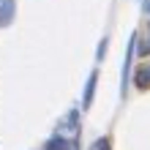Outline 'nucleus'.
Masks as SVG:
<instances>
[{"instance_id": "20e7f679", "label": "nucleus", "mask_w": 150, "mask_h": 150, "mask_svg": "<svg viewBox=\"0 0 150 150\" xmlns=\"http://www.w3.org/2000/svg\"><path fill=\"white\" fill-rule=\"evenodd\" d=\"M11 22V0L3 3V11H0V25H8Z\"/></svg>"}, {"instance_id": "7ed1b4c3", "label": "nucleus", "mask_w": 150, "mask_h": 150, "mask_svg": "<svg viewBox=\"0 0 150 150\" xmlns=\"http://www.w3.org/2000/svg\"><path fill=\"white\" fill-rule=\"evenodd\" d=\"M137 85H139V87H147V85H150V66H145L142 71L137 74Z\"/></svg>"}, {"instance_id": "f03ea898", "label": "nucleus", "mask_w": 150, "mask_h": 150, "mask_svg": "<svg viewBox=\"0 0 150 150\" xmlns=\"http://www.w3.org/2000/svg\"><path fill=\"white\" fill-rule=\"evenodd\" d=\"M93 90H96V74H90V79H87V87H85V107H90Z\"/></svg>"}, {"instance_id": "f257e3e1", "label": "nucleus", "mask_w": 150, "mask_h": 150, "mask_svg": "<svg viewBox=\"0 0 150 150\" xmlns=\"http://www.w3.org/2000/svg\"><path fill=\"white\" fill-rule=\"evenodd\" d=\"M47 150H71V145H68L66 139L55 137V139H49V142H47Z\"/></svg>"}, {"instance_id": "423d86ee", "label": "nucleus", "mask_w": 150, "mask_h": 150, "mask_svg": "<svg viewBox=\"0 0 150 150\" xmlns=\"http://www.w3.org/2000/svg\"><path fill=\"white\" fill-rule=\"evenodd\" d=\"M0 3H6V0H0Z\"/></svg>"}, {"instance_id": "39448f33", "label": "nucleus", "mask_w": 150, "mask_h": 150, "mask_svg": "<svg viewBox=\"0 0 150 150\" xmlns=\"http://www.w3.org/2000/svg\"><path fill=\"white\" fill-rule=\"evenodd\" d=\"M90 150H109V142H107V139H98V142H96Z\"/></svg>"}]
</instances>
